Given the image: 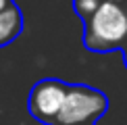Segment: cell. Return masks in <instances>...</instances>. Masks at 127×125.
<instances>
[{
	"label": "cell",
	"mask_w": 127,
	"mask_h": 125,
	"mask_svg": "<svg viewBox=\"0 0 127 125\" xmlns=\"http://www.w3.org/2000/svg\"><path fill=\"white\" fill-rule=\"evenodd\" d=\"M21 27H23V19H21L19 8L13 2L0 13V46L13 42L19 35Z\"/></svg>",
	"instance_id": "277c9868"
},
{
	"label": "cell",
	"mask_w": 127,
	"mask_h": 125,
	"mask_svg": "<svg viewBox=\"0 0 127 125\" xmlns=\"http://www.w3.org/2000/svg\"><path fill=\"white\" fill-rule=\"evenodd\" d=\"M127 40V13L117 2L104 0L100 8L86 21V42L88 50L108 52L121 48Z\"/></svg>",
	"instance_id": "6da1fadb"
},
{
	"label": "cell",
	"mask_w": 127,
	"mask_h": 125,
	"mask_svg": "<svg viewBox=\"0 0 127 125\" xmlns=\"http://www.w3.org/2000/svg\"><path fill=\"white\" fill-rule=\"evenodd\" d=\"M123 54H125V67H127V44L123 46Z\"/></svg>",
	"instance_id": "52a82bcc"
},
{
	"label": "cell",
	"mask_w": 127,
	"mask_h": 125,
	"mask_svg": "<svg viewBox=\"0 0 127 125\" xmlns=\"http://www.w3.org/2000/svg\"><path fill=\"white\" fill-rule=\"evenodd\" d=\"M102 2H104V0H73V8H75V13L83 21H88L100 8V4H102Z\"/></svg>",
	"instance_id": "5b68a950"
},
{
	"label": "cell",
	"mask_w": 127,
	"mask_h": 125,
	"mask_svg": "<svg viewBox=\"0 0 127 125\" xmlns=\"http://www.w3.org/2000/svg\"><path fill=\"white\" fill-rule=\"evenodd\" d=\"M8 4H10V0H0V13H2V10L6 8Z\"/></svg>",
	"instance_id": "8992f818"
},
{
	"label": "cell",
	"mask_w": 127,
	"mask_h": 125,
	"mask_svg": "<svg viewBox=\"0 0 127 125\" xmlns=\"http://www.w3.org/2000/svg\"><path fill=\"white\" fill-rule=\"evenodd\" d=\"M69 86L63 83L61 79H42L31 88L29 94V111L35 119L44 123L56 125V117H59L63 104L67 98Z\"/></svg>",
	"instance_id": "3957f363"
},
{
	"label": "cell",
	"mask_w": 127,
	"mask_h": 125,
	"mask_svg": "<svg viewBox=\"0 0 127 125\" xmlns=\"http://www.w3.org/2000/svg\"><path fill=\"white\" fill-rule=\"evenodd\" d=\"M110 2H117V4H119V2H123V0H110Z\"/></svg>",
	"instance_id": "ba28073f"
},
{
	"label": "cell",
	"mask_w": 127,
	"mask_h": 125,
	"mask_svg": "<svg viewBox=\"0 0 127 125\" xmlns=\"http://www.w3.org/2000/svg\"><path fill=\"white\" fill-rule=\"evenodd\" d=\"M108 108V100L100 90L88 86H69L56 125H88L100 119Z\"/></svg>",
	"instance_id": "7a4b0ae2"
}]
</instances>
